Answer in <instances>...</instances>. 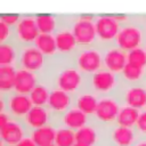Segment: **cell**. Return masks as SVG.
I'll list each match as a JSON object with an SVG mask.
<instances>
[{"label": "cell", "instance_id": "3", "mask_svg": "<svg viewBox=\"0 0 146 146\" xmlns=\"http://www.w3.org/2000/svg\"><path fill=\"white\" fill-rule=\"evenodd\" d=\"M123 81L120 74L113 73L106 68H102L87 76V88L97 96L117 95Z\"/></svg>", "mask_w": 146, "mask_h": 146}, {"label": "cell", "instance_id": "22", "mask_svg": "<svg viewBox=\"0 0 146 146\" xmlns=\"http://www.w3.org/2000/svg\"><path fill=\"white\" fill-rule=\"evenodd\" d=\"M56 128L57 127L55 124L49 123L44 127L32 130L30 132V136L36 146H50L55 144Z\"/></svg>", "mask_w": 146, "mask_h": 146}, {"label": "cell", "instance_id": "19", "mask_svg": "<svg viewBox=\"0 0 146 146\" xmlns=\"http://www.w3.org/2000/svg\"><path fill=\"white\" fill-rule=\"evenodd\" d=\"M91 120H92L91 116L87 115L86 113L76 108L75 106H72L70 110H67L63 115H60L57 119L55 125L56 127L63 125V127H66V128H70L76 131L81 129L82 127H84L86 124H88Z\"/></svg>", "mask_w": 146, "mask_h": 146}, {"label": "cell", "instance_id": "28", "mask_svg": "<svg viewBox=\"0 0 146 146\" xmlns=\"http://www.w3.org/2000/svg\"><path fill=\"white\" fill-rule=\"evenodd\" d=\"M140 110L128 106V105H122L116 119V123L119 125L123 127H129V128H136V124L138 122L139 115H140Z\"/></svg>", "mask_w": 146, "mask_h": 146}, {"label": "cell", "instance_id": "37", "mask_svg": "<svg viewBox=\"0 0 146 146\" xmlns=\"http://www.w3.org/2000/svg\"><path fill=\"white\" fill-rule=\"evenodd\" d=\"M144 24H145V27H146V16H144Z\"/></svg>", "mask_w": 146, "mask_h": 146}, {"label": "cell", "instance_id": "10", "mask_svg": "<svg viewBox=\"0 0 146 146\" xmlns=\"http://www.w3.org/2000/svg\"><path fill=\"white\" fill-rule=\"evenodd\" d=\"M71 17L72 16H65L63 24L54 33L58 56L65 58H73V56L79 49V44L71 30Z\"/></svg>", "mask_w": 146, "mask_h": 146}, {"label": "cell", "instance_id": "21", "mask_svg": "<svg viewBox=\"0 0 146 146\" xmlns=\"http://www.w3.org/2000/svg\"><path fill=\"white\" fill-rule=\"evenodd\" d=\"M98 99H99V96H97L95 92H92L88 88H84L83 90L74 95L73 106H75L76 108H79L80 111H82L83 113L92 117L97 108Z\"/></svg>", "mask_w": 146, "mask_h": 146}, {"label": "cell", "instance_id": "11", "mask_svg": "<svg viewBox=\"0 0 146 146\" xmlns=\"http://www.w3.org/2000/svg\"><path fill=\"white\" fill-rule=\"evenodd\" d=\"M140 137L136 128L113 124L105 130L104 145L106 146H132Z\"/></svg>", "mask_w": 146, "mask_h": 146}, {"label": "cell", "instance_id": "25", "mask_svg": "<svg viewBox=\"0 0 146 146\" xmlns=\"http://www.w3.org/2000/svg\"><path fill=\"white\" fill-rule=\"evenodd\" d=\"M34 46L48 58H55L58 56L57 51V44H56V39L54 34H46V33H40L39 36L36 38Z\"/></svg>", "mask_w": 146, "mask_h": 146}, {"label": "cell", "instance_id": "1", "mask_svg": "<svg viewBox=\"0 0 146 146\" xmlns=\"http://www.w3.org/2000/svg\"><path fill=\"white\" fill-rule=\"evenodd\" d=\"M41 80L51 88H57L72 95H76L87 88V75L78 68L73 58L60 56L50 59L49 66L42 74Z\"/></svg>", "mask_w": 146, "mask_h": 146}, {"label": "cell", "instance_id": "40", "mask_svg": "<svg viewBox=\"0 0 146 146\" xmlns=\"http://www.w3.org/2000/svg\"><path fill=\"white\" fill-rule=\"evenodd\" d=\"M50 146H56V145H55V144H54V145H50Z\"/></svg>", "mask_w": 146, "mask_h": 146}, {"label": "cell", "instance_id": "38", "mask_svg": "<svg viewBox=\"0 0 146 146\" xmlns=\"http://www.w3.org/2000/svg\"><path fill=\"white\" fill-rule=\"evenodd\" d=\"M73 146H83V145H80V144H76V143H75Z\"/></svg>", "mask_w": 146, "mask_h": 146}, {"label": "cell", "instance_id": "24", "mask_svg": "<svg viewBox=\"0 0 146 146\" xmlns=\"http://www.w3.org/2000/svg\"><path fill=\"white\" fill-rule=\"evenodd\" d=\"M21 46L14 40L0 43V65L17 66Z\"/></svg>", "mask_w": 146, "mask_h": 146}, {"label": "cell", "instance_id": "15", "mask_svg": "<svg viewBox=\"0 0 146 146\" xmlns=\"http://www.w3.org/2000/svg\"><path fill=\"white\" fill-rule=\"evenodd\" d=\"M74 104V95L68 94L64 90L51 88L47 107L52 114V124L56 123L57 119L70 110Z\"/></svg>", "mask_w": 146, "mask_h": 146}, {"label": "cell", "instance_id": "4", "mask_svg": "<svg viewBox=\"0 0 146 146\" xmlns=\"http://www.w3.org/2000/svg\"><path fill=\"white\" fill-rule=\"evenodd\" d=\"M103 52L104 47L98 43L95 46L82 47L79 48L73 56V62L78 68L88 76L104 67Z\"/></svg>", "mask_w": 146, "mask_h": 146}, {"label": "cell", "instance_id": "31", "mask_svg": "<svg viewBox=\"0 0 146 146\" xmlns=\"http://www.w3.org/2000/svg\"><path fill=\"white\" fill-rule=\"evenodd\" d=\"M128 57V64L140 67V68H146V51L144 47L136 48L129 52H127Z\"/></svg>", "mask_w": 146, "mask_h": 146}, {"label": "cell", "instance_id": "30", "mask_svg": "<svg viewBox=\"0 0 146 146\" xmlns=\"http://www.w3.org/2000/svg\"><path fill=\"white\" fill-rule=\"evenodd\" d=\"M75 131L58 125L56 128V138H55V145L56 146H73L75 144Z\"/></svg>", "mask_w": 146, "mask_h": 146}, {"label": "cell", "instance_id": "13", "mask_svg": "<svg viewBox=\"0 0 146 146\" xmlns=\"http://www.w3.org/2000/svg\"><path fill=\"white\" fill-rule=\"evenodd\" d=\"M105 130L106 128L91 120L88 124L75 131V141L83 146H103L105 140Z\"/></svg>", "mask_w": 146, "mask_h": 146}, {"label": "cell", "instance_id": "5", "mask_svg": "<svg viewBox=\"0 0 146 146\" xmlns=\"http://www.w3.org/2000/svg\"><path fill=\"white\" fill-rule=\"evenodd\" d=\"M71 30L75 36L79 48L97 44L95 16L75 15L71 17Z\"/></svg>", "mask_w": 146, "mask_h": 146}, {"label": "cell", "instance_id": "14", "mask_svg": "<svg viewBox=\"0 0 146 146\" xmlns=\"http://www.w3.org/2000/svg\"><path fill=\"white\" fill-rule=\"evenodd\" d=\"M117 96L123 105H128L140 111L146 108V84L123 83Z\"/></svg>", "mask_w": 146, "mask_h": 146}, {"label": "cell", "instance_id": "29", "mask_svg": "<svg viewBox=\"0 0 146 146\" xmlns=\"http://www.w3.org/2000/svg\"><path fill=\"white\" fill-rule=\"evenodd\" d=\"M50 90H51V87L47 82L41 80L29 95L33 105L47 106L48 100H49V96H50Z\"/></svg>", "mask_w": 146, "mask_h": 146}, {"label": "cell", "instance_id": "39", "mask_svg": "<svg viewBox=\"0 0 146 146\" xmlns=\"http://www.w3.org/2000/svg\"><path fill=\"white\" fill-rule=\"evenodd\" d=\"M144 48H145V51H146V42H145V44H144Z\"/></svg>", "mask_w": 146, "mask_h": 146}, {"label": "cell", "instance_id": "18", "mask_svg": "<svg viewBox=\"0 0 146 146\" xmlns=\"http://www.w3.org/2000/svg\"><path fill=\"white\" fill-rule=\"evenodd\" d=\"M25 127L31 132L32 130L44 127L49 123H52V114L47 106H35L30 110V112L22 120Z\"/></svg>", "mask_w": 146, "mask_h": 146}, {"label": "cell", "instance_id": "33", "mask_svg": "<svg viewBox=\"0 0 146 146\" xmlns=\"http://www.w3.org/2000/svg\"><path fill=\"white\" fill-rule=\"evenodd\" d=\"M136 129L140 136H146V108L140 112L138 122L136 124Z\"/></svg>", "mask_w": 146, "mask_h": 146}, {"label": "cell", "instance_id": "17", "mask_svg": "<svg viewBox=\"0 0 146 146\" xmlns=\"http://www.w3.org/2000/svg\"><path fill=\"white\" fill-rule=\"evenodd\" d=\"M30 135L29 129L25 127L22 120L11 119L5 127L0 128L1 141L7 146H13L23 140L26 136Z\"/></svg>", "mask_w": 146, "mask_h": 146}, {"label": "cell", "instance_id": "32", "mask_svg": "<svg viewBox=\"0 0 146 146\" xmlns=\"http://www.w3.org/2000/svg\"><path fill=\"white\" fill-rule=\"evenodd\" d=\"M14 39V27H10L6 23H0V43L11 41Z\"/></svg>", "mask_w": 146, "mask_h": 146}, {"label": "cell", "instance_id": "27", "mask_svg": "<svg viewBox=\"0 0 146 146\" xmlns=\"http://www.w3.org/2000/svg\"><path fill=\"white\" fill-rule=\"evenodd\" d=\"M123 83L128 84H146V68H140L127 64L120 74Z\"/></svg>", "mask_w": 146, "mask_h": 146}, {"label": "cell", "instance_id": "8", "mask_svg": "<svg viewBox=\"0 0 146 146\" xmlns=\"http://www.w3.org/2000/svg\"><path fill=\"white\" fill-rule=\"evenodd\" d=\"M95 25L97 33V42L99 46L106 47L115 43L122 23L119 22L114 15L95 16Z\"/></svg>", "mask_w": 146, "mask_h": 146}, {"label": "cell", "instance_id": "34", "mask_svg": "<svg viewBox=\"0 0 146 146\" xmlns=\"http://www.w3.org/2000/svg\"><path fill=\"white\" fill-rule=\"evenodd\" d=\"M22 15H2L1 16V22L6 23L10 27H15L17 23L19 22Z\"/></svg>", "mask_w": 146, "mask_h": 146}, {"label": "cell", "instance_id": "2", "mask_svg": "<svg viewBox=\"0 0 146 146\" xmlns=\"http://www.w3.org/2000/svg\"><path fill=\"white\" fill-rule=\"evenodd\" d=\"M146 42V27L144 16H130V19L122 24L115 43L125 52L144 47Z\"/></svg>", "mask_w": 146, "mask_h": 146}, {"label": "cell", "instance_id": "35", "mask_svg": "<svg viewBox=\"0 0 146 146\" xmlns=\"http://www.w3.org/2000/svg\"><path fill=\"white\" fill-rule=\"evenodd\" d=\"M1 146H7L5 143H2L1 141ZM13 146H36L35 145V143L33 141V139L31 138V136L29 135V136H26L23 140H21L18 144H16V145H13Z\"/></svg>", "mask_w": 146, "mask_h": 146}, {"label": "cell", "instance_id": "23", "mask_svg": "<svg viewBox=\"0 0 146 146\" xmlns=\"http://www.w3.org/2000/svg\"><path fill=\"white\" fill-rule=\"evenodd\" d=\"M65 16L58 15H35V21L40 33L54 34L63 24Z\"/></svg>", "mask_w": 146, "mask_h": 146}, {"label": "cell", "instance_id": "41", "mask_svg": "<svg viewBox=\"0 0 146 146\" xmlns=\"http://www.w3.org/2000/svg\"><path fill=\"white\" fill-rule=\"evenodd\" d=\"M103 146H106V145H103Z\"/></svg>", "mask_w": 146, "mask_h": 146}, {"label": "cell", "instance_id": "12", "mask_svg": "<svg viewBox=\"0 0 146 146\" xmlns=\"http://www.w3.org/2000/svg\"><path fill=\"white\" fill-rule=\"evenodd\" d=\"M40 31L36 25L34 15H24L14 27V41L22 46L34 44Z\"/></svg>", "mask_w": 146, "mask_h": 146}, {"label": "cell", "instance_id": "20", "mask_svg": "<svg viewBox=\"0 0 146 146\" xmlns=\"http://www.w3.org/2000/svg\"><path fill=\"white\" fill-rule=\"evenodd\" d=\"M41 81V75L29 70L17 67L16 72V81L14 91L23 95H30L33 88Z\"/></svg>", "mask_w": 146, "mask_h": 146}, {"label": "cell", "instance_id": "26", "mask_svg": "<svg viewBox=\"0 0 146 146\" xmlns=\"http://www.w3.org/2000/svg\"><path fill=\"white\" fill-rule=\"evenodd\" d=\"M17 66L14 65H0V89L1 94H8L14 91L16 81Z\"/></svg>", "mask_w": 146, "mask_h": 146}, {"label": "cell", "instance_id": "16", "mask_svg": "<svg viewBox=\"0 0 146 146\" xmlns=\"http://www.w3.org/2000/svg\"><path fill=\"white\" fill-rule=\"evenodd\" d=\"M127 55L128 54L116 44H110L104 47V52H103L104 68L113 73L121 74V72L128 64Z\"/></svg>", "mask_w": 146, "mask_h": 146}, {"label": "cell", "instance_id": "36", "mask_svg": "<svg viewBox=\"0 0 146 146\" xmlns=\"http://www.w3.org/2000/svg\"><path fill=\"white\" fill-rule=\"evenodd\" d=\"M132 146H146V136H140Z\"/></svg>", "mask_w": 146, "mask_h": 146}, {"label": "cell", "instance_id": "6", "mask_svg": "<svg viewBox=\"0 0 146 146\" xmlns=\"http://www.w3.org/2000/svg\"><path fill=\"white\" fill-rule=\"evenodd\" d=\"M122 105L123 104L117 95L100 96L92 120L104 128H110L116 123V119Z\"/></svg>", "mask_w": 146, "mask_h": 146}, {"label": "cell", "instance_id": "9", "mask_svg": "<svg viewBox=\"0 0 146 146\" xmlns=\"http://www.w3.org/2000/svg\"><path fill=\"white\" fill-rule=\"evenodd\" d=\"M1 111L8 112L14 119L23 120L25 115L33 107V103L29 95L11 91L1 94ZM0 111V112H1Z\"/></svg>", "mask_w": 146, "mask_h": 146}, {"label": "cell", "instance_id": "7", "mask_svg": "<svg viewBox=\"0 0 146 146\" xmlns=\"http://www.w3.org/2000/svg\"><path fill=\"white\" fill-rule=\"evenodd\" d=\"M49 62L50 58L46 57L34 44L22 46L19 49L17 67L29 70L42 76V74L49 66Z\"/></svg>", "mask_w": 146, "mask_h": 146}]
</instances>
